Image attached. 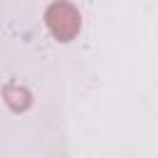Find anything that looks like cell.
<instances>
[{"label":"cell","instance_id":"obj_1","mask_svg":"<svg viewBox=\"0 0 158 158\" xmlns=\"http://www.w3.org/2000/svg\"><path fill=\"white\" fill-rule=\"evenodd\" d=\"M47 22H49L52 32H54L62 42L72 40L74 32L79 30V15L74 12L72 5H64V2L49 7V12H47Z\"/></svg>","mask_w":158,"mask_h":158}]
</instances>
